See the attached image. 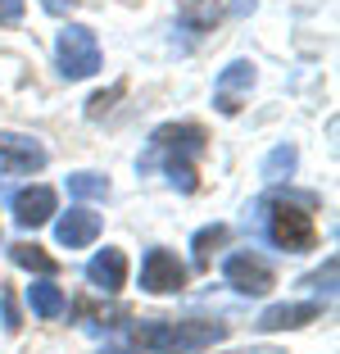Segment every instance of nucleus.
Instances as JSON below:
<instances>
[{
  "instance_id": "nucleus-14",
  "label": "nucleus",
  "mask_w": 340,
  "mask_h": 354,
  "mask_svg": "<svg viewBox=\"0 0 340 354\" xmlns=\"http://www.w3.org/2000/svg\"><path fill=\"white\" fill-rule=\"evenodd\" d=\"M10 259L19 263V268H28V272H46V277H50V272H59V259H55V254H46L37 241H19V245H10Z\"/></svg>"
},
{
  "instance_id": "nucleus-12",
  "label": "nucleus",
  "mask_w": 340,
  "mask_h": 354,
  "mask_svg": "<svg viewBox=\"0 0 340 354\" xmlns=\"http://www.w3.org/2000/svg\"><path fill=\"white\" fill-rule=\"evenodd\" d=\"M318 304H272V309H263V318H258V332H286V327H304L318 318Z\"/></svg>"
},
{
  "instance_id": "nucleus-8",
  "label": "nucleus",
  "mask_w": 340,
  "mask_h": 354,
  "mask_svg": "<svg viewBox=\"0 0 340 354\" xmlns=\"http://www.w3.org/2000/svg\"><path fill=\"white\" fill-rule=\"evenodd\" d=\"M141 286L150 295H173V291H182V286H186V268L177 263V254L150 250V254H145V263H141Z\"/></svg>"
},
{
  "instance_id": "nucleus-11",
  "label": "nucleus",
  "mask_w": 340,
  "mask_h": 354,
  "mask_svg": "<svg viewBox=\"0 0 340 354\" xmlns=\"http://www.w3.org/2000/svg\"><path fill=\"white\" fill-rule=\"evenodd\" d=\"M55 214V191L50 187H28L14 196V218H19V227H41V223H50Z\"/></svg>"
},
{
  "instance_id": "nucleus-2",
  "label": "nucleus",
  "mask_w": 340,
  "mask_h": 354,
  "mask_svg": "<svg viewBox=\"0 0 340 354\" xmlns=\"http://www.w3.org/2000/svg\"><path fill=\"white\" fill-rule=\"evenodd\" d=\"M227 323H209V318H186V323H136L132 327V345L150 354H191L205 345L223 341Z\"/></svg>"
},
{
  "instance_id": "nucleus-9",
  "label": "nucleus",
  "mask_w": 340,
  "mask_h": 354,
  "mask_svg": "<svg viewBox=\"0 0 340 354\" xmlns=\"http://www.w3.org/2000/svg\"><path fill=\"white\" fill-rule=\"evenodd\" d=\"M55 236H59V245H68V250H86L95 236H100V214H91V209H68L59 223H55Z\"/></svg>"
},
{
  "instance_id": "nucleus-21",
  "label": "nucleus",
  "mask_w": 340,
  "mask_h": 354,
  "mask_svg": "<svg viewBox=\"0 0 340 354\" xmlns=\"http://www.w3.org/2000/svg\"><path fill=\"white\" fill-rule=\"evenodd\" d=\"M304 286H318V291L327 286V291H331V286H336V259H327V268H322V272H313V277L304 281Z\"/></svg>"
},
{
  "instance_id": "nucleus-22",
  "label": "nucleus",
  "mask_w": 340,
  "mask_h": 354,
  "mask_svg": "<svg viewBox=\"0 0 340 354\" xmlns=\"http://www.w3.org/2000/svg\"><path fill=\"white\" fill-rule=\"evenodd\" d=\"M23 19V0H0V23H19Z\"/></svg>"
},
{
  "instance_id": "nucleus-17",
  "label": "nucleus",
  "mask_w": 340,
  "mask_h": 354,
  "mask_svg": "<svg viewBox=\"0 0 340 354\" xmlns=\"http://www.w3.org/2000/svg\"><path fill=\"white\" fill-rule=\"evenodd\" d=\"M295 146H277L268 159H263V182H286L290 173H295Z\"/></svg>"
},
{
  "instance_id": "nucleus-10",
  "label": "nucleus",
  "mask_w": 340,
  "mask_h": 354,
  "mask_svg": "<svg viewBox=\"0 0 340 354\" xmlns=\"http://www.w3.org/2000/svg\"><path fill=\"white\" fill-rule=\"evenodd\" d=\"M86 281H91L95 291L113 295V291H118V286L127 281V254H123V250H109V245H104V250L95 254L91 263H86Z\"/></svg>"
},
{
  "instance_id": "nucleus-6",
  "label": "nucleus",
  "mask_w": 340,
  "mask_h": 354,
  "mask_svg": "<svg viewBox=\"0 0 340 354\" xmlns=\"http://www.w3.org/2000/svg\"><path fill=\"white\" fill-rule=\"evenodd\" d=\"M223 277L236 286L240 295H268L272 291V268L258 254H249V250H236V254H227V263H223Z\"/></svg>"
},
{
  "instance_id": "nucleus-18",
  "label": "nucleus",
  "mask_w": 340,
  "mask_h": 354,
  "mask_svg": "<svg viewBox=\"0 0 340 354\" xmlns=\"http://www.w3.org/2000/svg\"><path fill=\"white\" fill-rule=\"evenodd\" d=\"M223 241H227V227H223V223H214V227H200V232H196L191 250H196V263H200V268L209 263V254H214L218 245H223Z\"/></svg>"
},
{
  "instance_id": "nucleus-1",
  "label": "nucleus",
  "mask_w": 340,
  "mask_h": 354,
  "mask_svg": "<svg viewBox=\"0 0 340 354\" xmlns=\"http://www.w3.org/2000/svg\"><path fill=\"white\" fill-rule=\"evenodd\" d=\"M205 141H209V132L200 123H164L150 136V150L141 155V168H164L168 182L191 196L200 187L196 159L205 155Z\"/></svg>"
},
{
  "instance_id": "nucleus-4",
  "label": "nucleus",
  "mask_w": 340,
  "mask_h": 354,
  "mask_svg": "<svg viewBox=\"0 0 340 354\" xmlns=\"http://www.w3.org/2000/svg\"><path fill=\"white\" fill-rule=\"evenodd\" d=\"M55 59H59V73L68 82L77 77H91L100 68V41H95V32L82 28V23H68L59 32V41H55Z\"/></svg>"
},
{
  "instance_id": "nucleus-23",
  "label": "nucleus",
  "mask_w": 340,
  "mask_h": 354,
  "mask_svg": "<svg viewBox=\"0 0 340 354\" xmlns=\"http://www.w3.org/2000/svg\"><path fill=\"white\" fill-rule=\"evenodd\" d=\"M73 5H77V0H41V10H46V14H55V19H64Z\"/></svg>"
},
{
  "instance_id": "nucleus-13",
  "label": "nucleus",
  "mask_w": 340,
  "mask_h": 354,
  "mask_svg": "<svg viewBox=\"0 0 340 354\" xmlns=\"http://www.w3.org/2000/svg\"><path fill=\"white\" fill-rule=\"evenodd\" d=\"M218 14H223V0H177V19H182L191 32L214 28Z\"/></svg>"
},
{
  "instance_id": "nucleus-19",
  "label": "nucleus",
  "mask_w": 340,
  "mask_h": 354,
  "mask_svg": "<svg viewBox=\"0 0 340 354\" xmlns=\"http://www.w3.org/2000/svg\"><path fill=\"white\" fill-rule=\"evenodd\" d=\"M123 91H127V82H113L109 91L91 95V100H86V118H100V114H109V109H113V100H118Z\"/></svg>"
},
{
  "instance_id": "nucleus-3",
  "label": "nucleus",
  "mask_w": 340,
  "mask_h": 354,
  "mask_svg": "<svg viewBox=\"0 0 340 354\" xmlns=\"http://www.w3.org/2000/svg\"><path fill=\"white\" fill-rule=\"evenodd\" d=\"M258 218H263V232L277 250L299 254V250H313L318 245V227H313V214L309 209L290 205V200H263L258 205Z\"/></svg>"
},
{
  "instance_id": "nucleus-15",
  "label": "nucleus",
  "mask_w": 340,
  "mask_h": 354,
  "mask_svg": "<svg viewBox=\"0 0 340 354\" xmlns=\"http://www.w3.org/2000/svg\"><path fill=\"white\" fill-rule=\"evenodd\" d=\"M28 304H32L37 318H59L64 313V291L50 286V281H37V286H28Z\"/></svg>"
},
{
  "instance_id": "nucleus-7",
  "label": "nucleus",
  "mask_w": 340,
  "mask_h": 354,
  "mask_svg": "<svg viewBox=\"0 0 340 354\" xmlns=\"http://www.w3.org/2000/svg\"><path fill=\"white\" fill-rule=\"evenodd\" d=\"M249 86H254V64L249 59H236V64H227L223 73H218L214 82V104H218V114H240V104H245Z\"/></svg>"
},
{
  "instance_id": "nucleus-5",
  "label": "nucleus",
  "mask_w": 340,
  "mask_h": 354,
  "mask_svg": "<svg viewBox=\"0 0 340 354\" xmlns=\"http://www.w3.org/2000/svg\"><path fill=\"white\" fill-rule=\"evenodd\" d=\"M46 146L37 136H19V132H0V173L23 177V173H41L46 168Z\"/></svg>"
},
{
  "instance_id": "nucleus-24",
  "label": "nucleus",
  "mask_w": 340,
  "mask_h": 354,
  "mask_svg": "<svg viewBox=\"0 0 340 354\" xmlns=\"http://www.w3.org/2000/svg\"><path fill=\"white\" fill-rule=\"evenodd\" d=\"M100 354H136V350H127V345H109V350H100Z\"/></svg>"
},
{
  "instance_id": "nucleus-20",
  "label": "nucleus",
  "mask_w": 340,
  "mask_h": 354,
  "mask_svg": "<svg viewBox=\"0 0 340 354\" xmlns=\"http://www.w3.org/2000/svg\"><path fill=\"white\" fill-rule=\"evenodd\" d=\"M0 313H5V332H19V304H14V291H0Z\"/></svg>"
},
{
  "instance_id": "nucleus-16",
  "label": "nucleus",
  "mask_w": 340,
  "mask_h": 354,
  "mask_svg": "<svg viewBox=\"0 0 340 354\" xmlns=\"http://www.w3.org/2000/svg\"><path fill=\"white\" fill-rule=\"evenodd\" d=\"M68 196H77V200H104V196H109V177H100V173H73L68 177Z\"/></svg>"
}]
</instances>
